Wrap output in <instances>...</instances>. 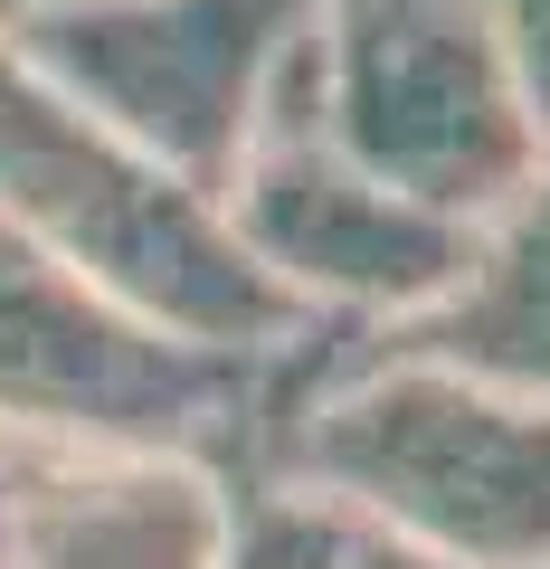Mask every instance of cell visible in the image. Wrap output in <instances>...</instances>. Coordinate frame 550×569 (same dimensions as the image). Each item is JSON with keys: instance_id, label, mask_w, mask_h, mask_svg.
Returning a JSON list of instances; mask_svg holds the SVG:
<instances>
[{"instance_id": "1", "label": "cell", "mask_w": 550, "mask_h": 569, "mask_svg": "<svg viewBox=\"0 0 550 569\" xmlns=\"http://www.w3.org/2000/svg\"><path fill=\"white\" fill-rule=\"evenodd\" d=\"M247 485L304 493L447 569H550V399L313 332L266 399Z\"/></svg>"}, {"instance_id": "2", "label": "cell", "mask_w": 550, "mask_h": 569, "mask_svg": "<svg viewBox=\"0 0 550 569\" xmlns=\"http://www.w3.org/2000/svg\"><path fill=\"white\" fill-rule=\"evenodd\" d=\"M0 228H20L39 257H58L77 284L171 342L294 361L313 332H332L238 247L228 209L200 181L67 104L10 39H0Z\"/></svg>"}, {"instance_id": "3", "label": "cell", "mask_w": 550, "mask_h": 569, "mask_svg": "<svg viewBox=\"0 0 550 569\" xmlns=\"http://www.w3.org/2000/svg\"><path fill=\"white\" fill-rule=\"evenodd\" d=\"M304 123L456 228L493 219L541 171L484 0H313Z\"/></svg>"}, {"instance_id": "4", "label": "cell", "mask_w": 550, "mask_h": 569, "mask_svg": "<svg viewBox=\"0 0 550 569\" xmlns=\"http://www.w3.org/2000/svg\"><path fill=\"white\" fill-rule=\"evenodd\" d=\"M286 361H238L133 323L58 257L0 228V437H96V447H181L247 485Z\"/></svg>"}, {"instance_id": "5", "label": "cell", "mask_w": 550, "mask_h": 569, "mask_svg": "<svg viewBox=\"0 0 550 569\" xmlns=\"http://www.w3.org/2000/svg\"><path fill=\"white\" fill-rule=\"evenodd\" d=\"M304 20L313 0H48L10 48L67 104L219 200Z\"/></svg>"}, {"instance_id": "6", "label": "cell", "mask_w": 550, "mask_h": 569, "mask_svg": "<svg viewBox=\"0 0 550 569\" xmlns=\"http://www.w3.org/2000/svg\"><path fill=\"white\" fill-rule=\"evenodd\" d=\"M219 209H228L247 257L332 332L408 323L466 266V228L399 200L389 181H370L323 133H257L228 162Z\"/></svg>"}, {"instance_id": "7", "label": "cell", "mask_w": 550, "mask_h": 569, "mask_svg": "<svg viewBox=\"0 0 550 569\" xmlns=\"http://www.w3.org/2000/svg\"><path fill=\"white\" fill-rule=\"evenodd\" d=\"M238 531V475L181 447L10 437L0 569H219Z\"/></svg>"}, {"instance_id": "8", "label": "cell", "mask_w": 550, "mask_h": 569, "mask_svg": "<svg viewBox=\"0 0 550 569\" xmlns=\"http://www.w3.org/2000/svg\"><path fill=\"white\" fill-rule=\"evenodd\" d=\"M408 361H447L466 380L550 399V162L512 190L493 219L466 228V266L428 313L361 332Z\"/></svg>"}, {"instance_id": "9", "label": "cell", "mask_w": 550, "mask_h": 569, "mask_svg": "<svg viewBox=\"0 0 550 569\" xmlns=\"http://www.w3.org/2000/svg\"><path fill=\"white\" fill-rule=\"evenodd\" d=\"M332 560H342V512L276 485H238V531H228L219 569H332Z\"/></svg>"}, {"instance_id": "10", "label": "cell", "mask_w": 550, "mask_h": 569, "mask_svg": "<svg viewBox=\"0 0 550 569\" xmlns=\"http://www.w3.org/2000/svg\"><path fill=\"white\" fill-rule=\"evenodd\" d=\"M484 29L512 67V96H522V123L550 162V0H484Z\"/></svg>"}, {"instance_id": "11", "label": "cell", "mask_w": 550, "mask_h": 569, "mask_svg": "<svg viewBox=\"0 0 550 569\" xmlns=\"http://www.w3.org/2000/svg\"><path fill=\"white\" fill-rule=\"evenodd\" d=\"M332 569H447V560L389 541V531H370V522H342V560H332Z\"/></svg>"}, {"instance_id": "12", "label": "cell", "mask_w": 550, "mask_h": 569, "mask_svg": "<svg viewBox=\"0 0 550 569\" xmlns=\"http://www.w3.org/2000/svg\"><path fill=\"white\" fill-rule=\"evenodd\" d=\"M29 10H48V0H0V39H20V20Z\"/></svg>"}, {"instance_id": "13", "label": "cell", "mask_w": 550, "mask_h": 569, "mask_svg": "<svg viewBox=\"0 0 550 569\" xmlns=\"http://www.w3.org/2000/svg\"><path fill=\"white\" fill-rule=\"evenodd\" d=\"M0 475H10V437H0Z\"/></svg>"}]
</instances>
